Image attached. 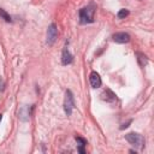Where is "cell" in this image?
Wrapping results in <instances>:
<instances>
[{
  "label": "cell",
  "mask_w": 154,
  "mask_h": 154,
  "mask_svg": "<svg viewBox=\"0 0 154 154\" xmlns=\"http://www.w3.org/2000/svg\"><path fill=\"white\" fill-rule=\"evenodd\" d=\"M75 138H76V141H77V142H78V144H79V146H78V150H79L81 153H84V148H83V147H84V146H87V141H85L84 138L79 137V136H76Z\"/></svg>",
  "instance_id": "cell-10"
},
{
  "label": "cell",
  "mask_w": 154,
  "mask_h": 154,
  "mask_svg": "<svg viewBox=\"0 0 154 154\" xmlns=\"http://www.w3.org/2000/svg\"><path fill=\"white\" fill-rule=\"evenodd\" d=\"M72 60H73V55L70 53L69 48L65 47L63 49V53H61V63H63V65H69V64L72 63Z\"/></svg>",
  "instance_id": "cell-7"
},
{
  "label": "cell",
  "mask_w": 154,
  "mask_h": 154,
  "mask_svg": "<svg viewBox=\"0 0 154 154\" xmlns=\"http://www.w3.org/2000/svg\"><path fill=\"white\" fill-rule=\"evenodd\" d=\"M75 107V100H73V95L71 93V90H66L65 93V100H64V111L67 116H71L72 111Z\"/></svg>",
  "instance_id": "cell-3"
},
{
  "label": "cell",
  "mask_w": 154,
  "mask_h": 154,
  "mask_svg": "<svg viewBox=\"0 0 154 154\" xmlns=\"http://www.w3.org/2000/svg\"><path fill=\"white\" fill-rule=\"evenodd\" d=\"M57 37H58V29H57V25L54 23H52L47 30V45L52 46L54 43V41L57 40Z\"/></svg>",
  "instance_id": "cell-4"
},
{
  "label": "cell",
  "mask_w": 154,
  "mask_h": 154,
  "mask_svg": "<svg viewBox=\"0 0 154 154\" xmlns=\"http://www.w3.org/2000/svg\"><path fill=\"white\" fill-rule=\"evenodd\" d=\"M136 58H137V63H138V65L141 67H144L148 64V58H147L146 54H143L141 52H137L136 53Z\"/></svg>",
  "instance_id": "cell-9"
},
{
  "label": "cell",
  "mask_w": 154,
  "mask_h": 154,
  "mask_svg": "<svg viewBox=\"0 0 154 154\" xmlns=\"http://www.w3.org/2000/svg\"><path fill=\"white\" fill-rule=\"evenodd\" d=\"M100 96H101V99H102L103 101H107V102H112V101L116 100V94H114L111 89L103 90V91L100 94Z\"/></svg>",
  "instance_id": "cell-8"
},
{
  "label": "cell",
  "mask_w": 154,
  "mask_h": 154,
  "mask_svg": "<svg viewBox=\"0 0 154 154\" xmlns=\"http://www.w3.org/2000/svg\"><path fill=\"white\" fill-rule=\"evenodd\" d=\"M94 12H95V6L93 4L87 7L81 8L79 10V22L82 24L93 23L94 22Z\"/></svg>",
  "instance_id": "cell-1"
},
{
  "label": "cell",
  "mask_w": 154,
  "mask_h": 154,
  "mask_svg": "<svg viewBox=\"0 0 154 154\" xmlns=\"http://www.w3.org/2000/svg\"><path fill=\"white\" fill-rule=\"evenodd\" d=\"M125 140L134 147L138 148V149H142L144 147V138L142 135L137 134V132H129L125 135Z\"/></svg>",
  "instance_id": "cell-2"
},
{
  "label": "cell",
  "mask_w": 154,
  "mask_h": 154,
  "mask_svg": "<svg viewBox=\"0 0 154 154\" xmlns=\"http://www.w3.org/2000/svg\"><path fill=\"white\" fill-rule=\"evenodd\" d=\"M1 119H2V114H0V122H1Z\"/></svg>",
  "instance_id": "cell-14"
},
{
  "label": "cell",
  "mask_w": 154,
  "mask_h": 154,
  "mask_svg": "<svg viewBox=\"0 0 154 154\" xmlns=\"http://www.w3.org/2000/svg\"><path fill=\"white\" fill-rule=\"evenodd\" d=\"M129 16V10H126V8H122V10H119V12L117 13V17L119 18V19H124L125 17H128Z\"/></svg>",
  "instance_id": "cell-12"
},
{
  "label": "cell",
  "mask_w": 154,
  "mask_h": 154,
  "mask_svg": "<svg viewBox=\"0 0 154 154\" xmlns=\"http://www.w3.org/2000/svg\"><path fill=\"white\" fill-rule=\"evenodd\" d=\"M89 82H90V85L93 87V88H99L100 85H101V77H100V75L96 72V71H93L90 75H89Z\"/></svg>",
  "instance_id": "cell-5"
},
{
  "label": "cell",
  "mask_w": 154,
  "mask_h": 154,
  "mask_svg": "<svg viewBox=\"0 0 154 154\" xmlns=\"http://www.w3.org/2000/svg\"><path fill=\"white\" fill-rule=\"evenodd\" d=\"M0 17L5 20V22H7V23H11L12 22V19H11V16L4 10V8H0Z\"/></svg>",
  "instance_id": "cell-11"
},
{
  "label": "cell",
  "mask_w": 154,
  "mask_h": 154,
  "mask_svg": "<svg viewBox=\"0 0 154 154\" xmlns=\"http://www.w3.org/2000/svg\"><path fill=\"white\" fill-rule=\"evenodd\" d=\"M113 41L117 43H126L130 41V35L126 32H117L113 35Z\"/></svg>",
  "instance_id": "cell-6"
},
{
  "label": "cell",
  "mask_w": 154,
  "mask_h": 154,
  "mask_svg": "<svg viewBox=\"0 0 154 154\" xmlns=\"http://www.w3.org/2000/svg\"><path fill=\"white\" fill-rule=\"evenodd\" d=\"M2 85H4V82H2V79H1V78H0V89H1V88H2Z\"/></svg>",
  "instance_id": "cell-13"
}]
</instances>
